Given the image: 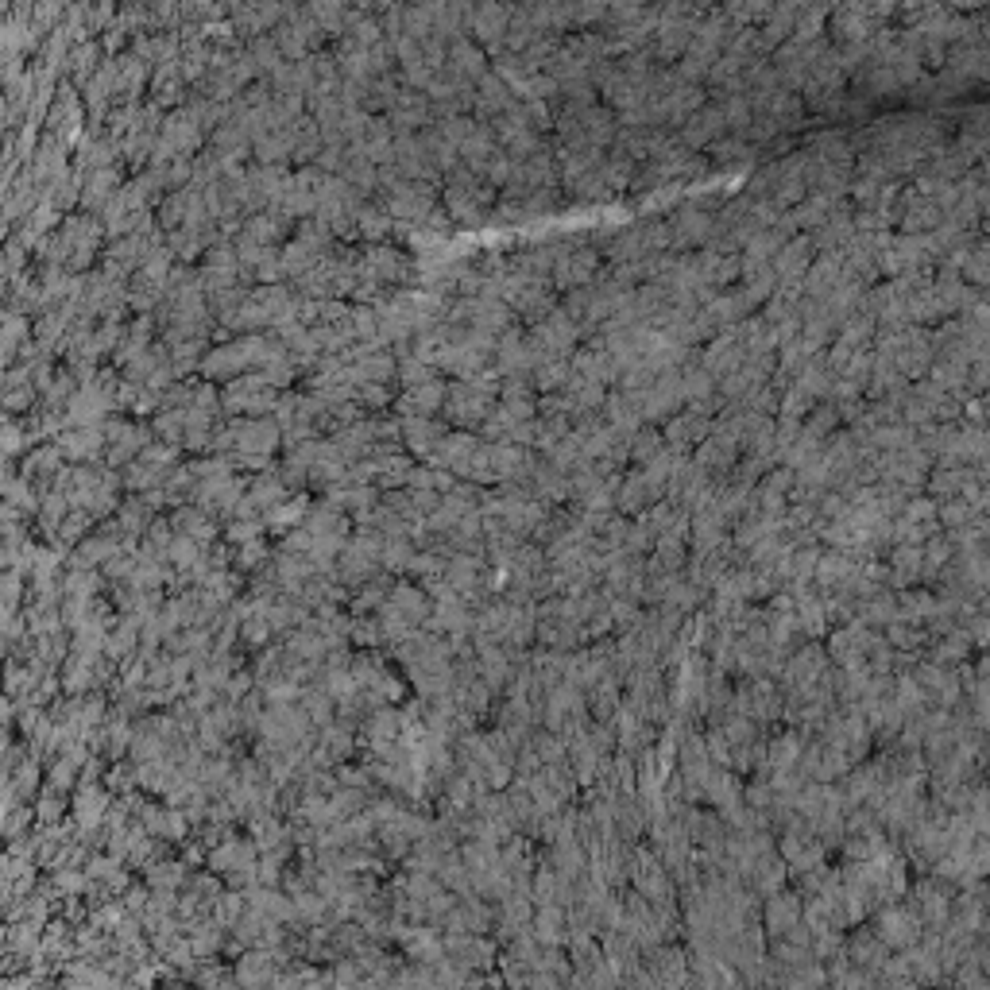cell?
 <instances>
[{
  "label": "cell",
  "instance_id": "7",
  "mask_svg": "<svg viewBox=\"0 0 990 990\" xmlns=\"http://www.w3.org/2000/svg\"><path fill=\"white\" fill-rule=\"evenodd\" d=\"M511 31V8L503 4H480L476 8V20H472V39L488 51V55H499L503 51V39Z\"/></svg>",
  "mask_w": 990,
  "mask_h": 990
},
{
  "label": "cell",
  "instance_id": "26",
  "mask_svg": "<svg viewBox=\"0 0 990 990\" xmlns=\"http://www.w3.org/2000/svg\"><path fill=\"white\" fill-rule=\"evenodd\" d=\"M35 399H39V387L35 383H24V387H12L8 395H4V403L12 414H20V410H31L35 407Z\"/></svg>",
  "mask_w": 990,
  "mask_h": 990
},
{
  "label": "cell",
  "instance_id": "10",
  "mask_svg": "<svg viewBox=\"0 0 990 990\" xmlns=\"http://www.w3.org/2000/svg\"><path fill=\"white\" fill-rule=\"evenodd\" d=\"M449 434H453V430H449L445 422H434V418H403V445H407L410 453L426 457V461H430V453H434Z\"/></svg>",
  "mask_w": 990,
  "mask_h": 990
},
{
  "label": "cell",
  "instance_id": "16",
  "mask_svg": "<svg viewBox=\"0 0 990 990\" xmlns=\"http://www.w3.org/2000/svg\"><path fill=\"white\" fill-rule=\"evenodd\" d=\"M356 225H360V236H368L372 244H387V236L395 233V217L376 202H364L356 209Z\"/></svg>",
  "mask_w": 990,
  "mask_h": 990
},
{
  "label": "cell",
  "instance_id": "20",
  "mask_svg": "<svg viewBox=\"0 0 990 990\" xmlns=\"http://www.w3.org/2000/svg\"><path fill=\"white\" fill-rule=\"evenodd\" d=\"M155 434L167 445H182L186 437V410H159L155 414Z\"/></svg>",
  "mask_w": 990,
  "mask_h": 990
},
{
  "label": "cell",
  "instance_id": "15",
  "mask_svg": "<svg viewBox=\"0 0 990 990\" xmlns=\"http://www.w3.org/2000/svg\"><path fill=\"white\" fill-rule=\"evenodd\" d=\"M120 171H97V175H86V194H82V205L86 209H97V213H105V205L113 202L120 194Z\"/></svg>",
  "mask_w": 990,
  "mask_h": 990
},
{
  "label": "cell",
  "instance_id": "24",
  "mask_svg": "<svg viewBox=\"0 0 990 990\" xmlns=\"http://www.w3.org/2000/svg\"><path fill=\"white\" fill-rule=\"evenodd\" d=\"M178 530H186V534H198V538H209L213 530H209V519H205L202 511H194V507H182L178 511Z\"/></svg>",
  "mask_w": 990,
  "mask_h": 990
},
{
  "label": "cell",
  "instance_id": "3",
  "mask_svg": "<svg viewBox=\"0 0 990 990\" xmlns=\"http://www.w3.org/2000/svg\"><path fill=\"white\" fill-rule=\"evenodd\" d=\"M236 453L244 457H271L283 445V426L275 418H233Z\"/></svg>",
  "mask_w": 990,
  "mask_h": 990
},
{
  "label": "cell",
  "instance_id": "18",
  "mask_svg": "<svg viewBox=\"0 0 990 990\" xmlns=\"http://www.w3.org/2000/svg\"><path fill=\"white\" fill-rule=\"evenodd\" d=\"M376 495L379 492L372 484H337V488H329V503H333V507H352V511L372 515Z\"/></svg>",
  "mask_w": 990,
  "mask_h": 990
},
{
  "label": "cell",
  "instance_id": "25",
  "mask_svg": "<svg viewBox=\"0 0 990 990\" xmlns=\"http://www.w3.org/2000/svg\"><path fill=\"white\" fill-rule=\"evenodd\" d=\"M356 403H360V407L379 410L383 403H391V387H383V383H364V387H356Z\"/></svg>",
  "mask_w": 990,
  "mask_h": 990
},
{
  "label": "cell",
  "instance_id": "4",
  "mask_svg": "<svg viewBox=\"0 0 990 990\" xmlns=\"http://www.w3.org/2000/svg\"><path fill=\"white\" fill-rule=\"evenodd\" d=\"M480 445H484L480 434H472V430H453V434L445 437L434 453H430V465L465 480V472H468V465H472V457L480 453Z\"/></svg>",
  "mask_w": 990,
  "mask_h": 990
},
{
  "label": "cell",
  "instance_id": "13",
  "mask_svg": "<svg viewBox=\"0 0 990 990\" xmlns=\"http://www.w3.org/2000/svg\"><path fill=\"white\" fill-rule=\"evenodd\" d=\"M101 55H105V47L101 43H93V39H82L78 47H70V59H66V74L78 82V86H89L97 74H101Z\"/></svg>",
  "mask_w": 990,
  "mask_h": 990
},
{
  "label": "cell",
  "instance_id": "28",
  "mask_svg": "<svg viewBox=\"0 0 990 990\" xmlns=\"http://www.w3.org/2000/svg\"><path fill=\"white\" fill-rule=\"evenodd\" d=\"M538 383H542V387H554V383H561V368H554V364H546V368L538 372Z\"/></svg>",
  "mask_w": 990,
  "mask_h": 990
},
{
  "label": "cell",
  "instance_id": "17",
  "mask_svg": "<svg viewBox=\"0 0 990 990\" xmlns=\"http://www.w3.org/2000/svg\"><path fill=\"white\" fill-rule=\"evenodd\" d=\"M287 495H291V488L283 484V476H279L275 468H271V472H263V476H256V480L248 484V499L256 503V511H260V507H263V511L279 507V503H283Z\"/></svg>",
  "mask_w": 990,
  "mask_h": 990
},
{
  "label": "cell",
  "instance_id": "1",
  "mask_svg": "<svg viewBox=\"0 0 990 990\" xmlns=\"http://www.w3.org/2000/svg\"><path fill=\"white\" fill-rule=\"evenodd\" d=\"M437 198H441L437 182H407L403 190H395L391 198H383V209H387L395 221L418 229V225L430 217V209H437Z\"/></svg>",
  "mask_w": 990,
  "mask_h": 990
},
{
  "label": "cell",
  "instance_id": "23",
  "mask_svg": "<svg viewBox=\"0 0 990 990\" xmlns=\"http://www.w3.org/2000/svg\"><path fill=\"white\" fill-rule=\"evenodd\" d=\"M476 124H480V120H476V117H457V120H445V124H441V132L449 136V144L465 147V144H468V136L476 132Z\"/></svg>",
  "mask_w": 990,
  "mask_h": 990
},
{
  "label": "cell",
  "instance_id": "22",
  "mask_svg": "<svg viewBox=\"0 0 990 990\" xmlns=\"http://www.w3.org/2000/svg\"><path fill=\"white\" fill-rule=\"evenodd\" d=\"M430 379H437V368L434 364H426V360H418V356H410V360L399 364V387H403V391L422 387V383H430Z\"/></svg>",
  "mask_w": 990,
  "mask_h": 990
},
{
  "label": "cell",
  "instance_id": "6",
  "mask_svg": "<svg viewBox=\"0 0 990 990\" xmlns=\"http://www.w3.org/2000/svg\"><path fill=\"white\" fill-rule=\"evenodd\" d=\"M445 74H453L457 82H468V86H476L484 74H492V66H488V51L468 35V39H457V43H449V66H445Z\"/></svg>",
  "mask_w": 990,
  "mask_h": 990
},
{
  "label": "cell",
  "instance_id": "27",
  "mask_svg": "<svg viewBox=\"0 0 990 990\" xmlns=\"http://www.w3.org/2000/svg\"><path fill=\"white\" fill-rule=\"evenodd\" d=\"M306 507H310V499H306V495H298L291 507H275V511H271V523H275V530H283L279 523H291V519H298Z\"/></svg>",
  "mask_w": 990,
  "mask_h": 990
},
{
  "label": "cell",
  "instance_id": "5",
  "mask_svg": "<svg viewBox=\"0 0 990 990\" xmlns=\"http://www.w3.org/2000/svg\"><path fill=\"white\" fill-rule=\"evenodd\" d=\"M395 167L407 175V182H437V186L445 182L426 144H422V136H395Z\"/></svg>",
  "mask_w": 990,
  "mask_h": 990
},
{
  "label": "cell",
  "instance_id": "14",
  "mask_svg": "<svg viewBox=\"0 0 990 990\" xmlns=\"http://www.w3.org/2000/svg\"><path fill=\"white\" fill-rule=\"evenodd\" d=\"M209 147L229 163V167H244V159L252 155V140L236 128V124H225V128H217L213 136H209Z\"/></svg>",
  "mask_w": 990,
  "mask_h": 990
},
{
  "label": "cell",
  "instance_id": "21",
  "mask_svg": "<svg viewBox=\"0 0 990 990\" xmlns=\"http://www.w3.org/2000/svg\"><path fill=\"white\" fill-rule=\"evenodd\" d=\"M341 507H333V503H318L310 515H306V530L310 534H333V530H345V519L337 515Z\"/></svg>",
  "mask_w": 990,
  "mask_h": 990
},
{
  "label": "cell",
  "instance_id": "12",
  "mask_svg": "<svg viewBox=\"0 0 990 990\" xmlns=\"http://www.w3.org/2000/svg\"><path fill=\"white\" fill-rule=\"evenodd\" d=\"M186 74H182V66L175 62H163V66H155V74H151V105H159V109H171V105H182V93H186ZM186 109V105H182Z\"/></svg>",
  "mask_w": 990,
  "mask_h": 990
},
{
  "label": "cell",
  "instance_id": "11",
  "mask_svg": "<svg viewBox=\"0 0 990 990\" xmlns=\"http://www.w3.org/2000/svg\"><path fill=\"white\" fill-rule=\"evenodd\" d=\"M194 495H198V503H202L205 511H233V507L244 503L248 484L236 480V476H225V480H202Z\"/></svg>",
  "mask_w": 990,
  "mask_h": 990
},
{
  "label": "cell",
  "instance_id": "8",
  "mask_svg": "<svg viewBox=\"0 0 990 990\" xmlns=\"http://www.w3.org/2000/svg\"><path fill=\"white\" fill-rule=\"evenodd\" d=\"M445 399H449V383L441 379H430L422 387H410L395 399V410L399 418H434L437 410H445Z\"/></svg>",
  "mask_w": 990,
  "mask_h": 990
},
{
  "label": "cell",
  "instance_id": "19",
  "mask_svg": "<svg viewBox=\"0 0 990 990\" xmlns=\"http://www.w3.org/2000/svg\"><path fill=\"white\" fill-rule=\"evenodd\" d=\"M248 55H252V62L260 66L263 78H275V74H279V70L287 66L283 51L275 47V39H271V35H260V39H252V43H248Z\"/></svg>",
  "mask_w": 990,
  "mask_h": 990
},
{
  "label": "cell",
  "instance_id": "2",
  "mask_svg": "<svg viewBox=\"0 0 990 990\" xmlns=\"http://www.w3.org/2000/svg\"><path fill=\"white\" fill-rule=\"evenodd\" d=\"M105 461L109 465H132V461H140V453H144L147 445H151V434H147L144 426H136V422H124V418H109L105 422Z\"/></svg>",
  "mask_w": 990,
  "mask_h": 990
},
{
  "label": "cell",
  "instance_id": "9",
  "mask_svg": "<svg viewBox=\"0 0 990 990\" xmlns=\"http://www.w3.org/2000/svg\"><path fill=\"white\" fill-rule=\"evenodd\" d=\"M55 445L62 449V457L66 461H93L97 453H105L109 445H105V426H70V430H62L55 437Z\"/></svg>",
  "mask_w": 990,
  "mask_h": 990
}]
</instances>
